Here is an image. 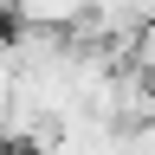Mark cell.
<instances>
[{
	"mask_svg": "<svg viewBox=\"0 0 155 155\" xmlns=\"http://www.w3.org/2000/svg\"><path fill=\"white\" fill-rule=\"evenodd\" d=\"M91 13V0H13V26H52L78 32V19Z\"/></svg>",
	"mask_w": 155,
	"mask_h": 155,
	"instance_id": "obj_1",
	"label": "cell"
},
{
	"mask_svg": "<svg viewBox=\"0 0 155 155\" xmlns=\"http://www.w3.org/2000/svg\"><path fill=\"white\" fill-rule=\"evenodd\" d=\"M129 13L142 19V26H155V0H129Z\"/></svg>",
	"mask_w": 155,
	"mask_h": 155,
	"instance_id": "obj_2",
	"label": "cell"
},
{
	"mask_svg": "<svg viewBox=\"0 0 155 155\" xmlns=\"http://www.w3.org/2000/svg\"><path fill=\"white\" fill-rule=\"evenodd\" d=\"M0 155H19V142H13V136H0Z\"/></svg>",
	"mask_w": 155,
	"mask_h": 155,
	"instance_id": "obj_3",
	"label": "cell"
}]
</instances>
